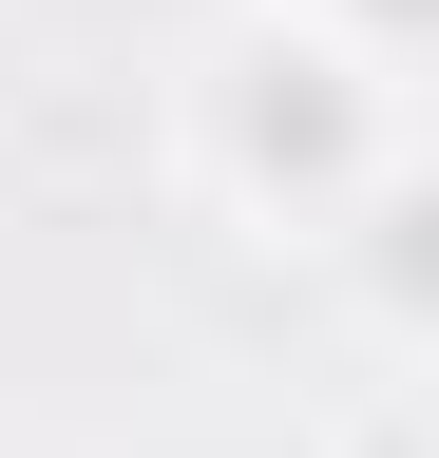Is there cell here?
<instances>
[{
	"label": "cell",
	"mask_w": 439,
	"mask_h": 458,
	"mask_svg": "<svg viewBox=\"0 0 439 458\" xmlns=\"http://www.w3.org/2000/svg\"><path fill=\"white\" fill-rule=\"evenodd\" d=\"M401 153H420V77L363 57L344 20H306V0H210V38L153 77V172H173L210 229L287 249V267H306V229L344 191H382Z\"/></svg>",
	"instance_id": "1"
},
{
	"label": "cell",
	"mask_w": 439,
	"mask_h": 458,
	"mask_svg": "<svg viewBox=\"0 0 439 458\" xmlns=\"http://www.w3.org/2000/svg\"><path fill=\"white\" fill-rule=\"evenodd\" d=\"M306 267H325V306H344V344H363V382H420L439 363V172L401 153L382 191H344L306 229Z\"/></svg>",
	"instance_id": "2"
},
{
	"label": "cell",
	"mask_w": 439,
	"mask_h": 458,
	"mask_svg": "<svg viewBox=\"0 0 439 458\" xmlns=\"http://www.w3.org/2000/svg\"><path fill=\"white\" fill-rule=\"evenodd\" d=\"M96 20H134V0H96Z\"/></svg>",
	"instance_id": "3"
}]
</instances>
